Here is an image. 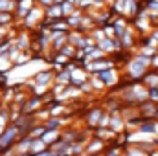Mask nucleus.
<instances>
[{
  "label": "nucleus",
  "mask_w": 158,
  "mask_h": 156,
  "mask_svg": "<svg viewBox=\"0 0 158 156\" xmlns=\"http://www.w3.org/2000/svg\"><path fill=\"white\" fill-rule=\"evenodd\" d=\"M149 7H151V11H153V9L158 11V0H151V2H149Z\"/></svg>",
  "instance_id": "nucleus-15"
},
{
  "label": "nucleus",
  "mask_w": 158,
  "mask_h": 156,
  "mask_svg": "<svg viewBox=\"0 0 158 156\" xmlns=\"http://www.w3.org/2000/svg\"><path fill=\"white\" fill-rule=\"evenodd\" d=\"M155 129H156L155 123H143V125L140 127V132H145V134H147V132H155Z\"/></svg>",
  "instance_id": "nucleus-10"
},
{
  "label": "nucleus",
  "mask_w": 158,
  "mask_h": 156,
  "mask_svg": "<svg viewBox=\"0 0 158 156\" xmlns=\"http://www.w3.org/2000/svg\"><path fill=\"white\" fill-rule=\"evenodd\" d=\"M6 117H7V116H6ZM6 117L0 116V134H2V130L6 129V127H4V125H6Z\"/></svg>",
  "instance_id": "nucleus-16"
},
{
  "label": "nucleus",
  "mask_w": 158,
  "mask_h": 156,
  "mask_svg": "<svg viewBox=\"0 0 158 156\" xmlns=\"http://www.w3.org/2000/svg\"><path fill=\"white\" fill-rule=\"evenodd\" d=\"M7 20H11V15L6 11H0V22H7Z\"/></svg>",
  "instance_id": "nucleus-13"
},
{
  "label": "nucleus",
  "mask_w": 158,
  "mask_h": 156,
  "mask_svg": "<svg viewBox=\"0 0 158 156\" xmlns=\"http://www.w3.org/2000/svg\"><path fill=\"white\" fill-rule=\"evenodd\" d=\"M68 83H70V70L66 68V72H61V76L57 77V84L64 86V84H68Z\"/></svg>",
  "instance_id": "nucleus-8"
},
{
  "label": "nucleus",
  "mask_w": 158,
  "mask_h": 156,
  "mask_svg": "<svg viewBox=\"0 0 158 156\" xmlns=\"http://www.w3.org/2000/svg\"><path fill=\"white\" fill-rule=\"evenodd\" d=\"M107 68H110V63L103 57V61H94V63H90V70H94V72H103V70H107Z\"/></svg>",
  "instance_id": "nucleus-4"
},
{
  "label": "nucleus",
  "mask_w": 158,
  "mask_h": 156,
  "mask_svg": "<svg viewBox=\"0 0 158 156\" xmlns=\"http://www.w3.org/2000/svg\"><path fill=\"white\" fill-rule=\"evenodd\" d=\"M19 138V129L17 125H11V127H6L0 134V147H11L15 143V140Z\"/></svg>",
  "instance_id": "nucleus-1"
},
{
  "label": "nucleus",
  "mask_w": 158,
  "mask_h": 156,
  "mask_svg": "<svg viewBox=\"0 0 158 156\" xmlns=\"http://www.w3.org/2000/svg\"><path fill=\"white\" fill-rule=\"evenodd\" d=\"M61 138V132H59V129H55V130H50V129H46L44 130V134L40 136V140L46 143V145H50V143H55V140H59Z\"/></svg>",
  "instance_id": "nucleus-2"
},
{
  "label": "nucleus",
  "mask_w": 158,
  "mask_h": 156,
  "mask_svg": "<svg viewBox=\"0 0 158 156\" xmlns=\"http://www.w3.org/2000/svg\"><path fill=\"white\" fill-rule=\"evenodd\" d=\"M114 28H116V35H118V37H121V35L125 33V20L118 18V20L114 22Z\"/></svg>",
  "instance_id": "nucleus-9"
},
{
  "label": "nucleus",
  "mask_w": 158,
  "mask_h": 156,
  "mask_svg": "<svg viewBox=\"0 0 158 156\" xmlns=\"http://www.w3.org/2000/svg\"><path fill=\"white\" fill-rule=\"evenodd\" d=\"M129 68H131V72H132V76H134V77H136V76H142V74L145 72V66H143V64H140L138 61H134Z\"/></svg>",
  "instance_id": "nucleus-5"
},
{
  "label": "nucleus",
  "mask_w": 158,
  "mask_h": 156,
  "mask_svg": "<svg viewBox=\"0 0 158 156\" xmlns=\"http://www.w3.org/2000/svg\"><path fill=\"white\" fill-rule=\"evenodd\" d=\"M156 109H158V107H156Z\"/></svg>",
  "instance_id": "nucleus-19"
},
{
  "label": "nucleus",
  "mask_w": 158,
  "mask_h": 156,
  "mask_svg": "<svg viewBox=\"0 0 158 156\" xmlns=\"http://www.w3.org/2000/svg\"><path fill=\"white\" fill-rule=\"evenodd\" d=\"M35 156H59V154H57V153H53V151H46V149H44L42 153H37Z\"/></svg>",
  "instance_id": "nucleus-14"
},
{
  "label": "nucleus",
  "mask_w": 158,
  "mask_h": 156,
  "mask_svg": "<svg viewBox=\"0 0 158 156\" xmlns=\"http://www.w3.org/2000/svg\"><path fill=\"white\" fill-rule=\"evenodd\" d=\"M147 83H149L151 86H158V76H149V77H147Z\"/></svg>",
  "instance_id": "nucleus-12"
},
{
  "label": "nucleus",
  "mask_w": 158,
  "mask_h": 156,
  "mask_svg": "<svg viewBox=\"0 0 158 156\" xmlns=\"http://www.w3.org/2000/svg\"><path fill=\"white\" fill-rule=\"evenodd\" d=\"M107 156H118V154L116 153H110V154H107Z\"/></svg>",
  "instance_id": "nucleus-17"
},
{
  "label": "nucleus",
  "mask_w": 158,
  "mask_h": 156,
  "mask_svg": "<svg viewBox=\"0 0 158 156\" xmlns=\"http://www.w3.org/2000/svg\"><path fill=\"white\" fill-rule=\"evenodd\" d=\"M63 125V119H57V117H52V119H48L46 121V125H44V129H50V130H55V129H59Z\"/></svg>",
  "instance_id": "nucleus-6"
},
{
  "label": "nucleus",
  "mask_w": 158,
  "mask_h": 156,
  "mask_svg": "<svg viewBox=\"0 0 158 156\" xmlns=\"http://www.w3.org/2000/svg\"><path fill=\"white\" fill-rule=\"evenodd\" d=\"M99 116H101V110H92V112H90V117H88L90 125H92V123H98V117Z\"/></svg>",
  "instance_id": "nucleus-11"
},
{
  "label": "nucleus",
  "mask_w": 158,
  "mask_h": 156,
  "mask_svg": "<svg viewBox=\"0 0 158 156\" xmlns=\"http://www.w3.org/2000/svg\"><path fill=\"white\" fill-rule=\"evenodd\" d=\"M13 9H15V2L13 0H0V11L11 13Z\"/></svg>",
  "instance_id": "nucleus-7"
},
{
  "label": "nucleus",
  "mask_w": 158,
  "mask_h": 156,
  "mask_svg": "<svg viewBox=\"0 0 158 156\" xmlns=\"http://www.w3.org/2000/svg\"><path fill=\"white\" fill-rule=\"evenodd\" d=\"M33 81H35V84H37V86L50 84V81H52V72H50V70H44V72L37 74V76L33 77Z\"/></svg>",
  "instance_id": "nucleus-3"
},
{
  "label": "nucleus",
  "mask_w": 158,
  "mask_h": 156,
  "mask_svg": "<svg viewBox=\"0 0 158 156\" xmlns=\"http://www.w3.org/2000/svg\"><path fill=\"white\" fill-rule=\"evenodd\" d=\"M2 151H4V147H0V154H2Z\"/></svg>",
  "instance_id": "nucleus-18"
}]
</instances>
